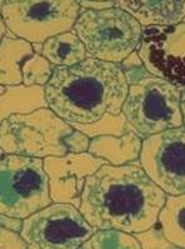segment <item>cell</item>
Here are the masks:
<instances>
[{"label":"cell","instance_id":"obj_1","mask_svg":"<svg viewBox=\"0 0 185 249\" xmlns=\"http://www.w3.org/2000/svg\"><path fill=\"white\" fill-rule=\"evenodd\" d=\"M168 194L148 177L139 160L105 164L84 183L79 211L97 229H119L130 234L158 223Z\"/></svg>","mask_w":185,"mask_h":249},{"label":"cell","instance_id":"obj_2","mask_svg":"<svg viewBox=\"0 0 185 249\" xmlns=\"http://www.w3.org/2000/svg\"><path fill=\"white\" fill-rule=\"evenodd\" d=\"M129 84L119 64L88 58L73 67H55L45 85L48 108L68 123H94L120 114Z\"/></svg>","mask_w":185,"mask_h":249},{"label":"cell","instance_id":"obj_3","mask_svg":"<svg viewBox=\"0 0 185 249\" xmlns=\"http://www.w3.org/2000/svg\"><path fill=\"white\" fill-rule=\"evenodd\" d=\"M73 126L49 108L30 114H13L0 125L1 154L47 158L62 157L69 152Z\"/></svg>","mask_w":185,"mask_h":249},{"label":"cell","instance_id":"obj_4","mask_svg":"<svg viewBox=\"0 0 185 249\" xmlns=\"http://www.w3.org/2000/svg\"><path fill=\"white\" fill-rule=\"evenodd\" d=\"M90 58L121 64L138 49L143 27L133 15L114 6L106 10H80L74 25Z\"/></svg>","mask_w":185,"mask_h":249},{"label":"cell","instance_id":"obj_5","mask_svg":"<svg viewBox=\"0 0 185 249\" xmlns=\"http://www.w3.org/2000/svg\"><path fill=\"white\" fill-rule=\"evenodd\" d=\"M180 97L182 89L176 85L150 75L129 85L121 113L130 130L144 141L150 135L184 125Z\"/></svg>","mask_w":185,"mask_h":249},{"label":"cell","instance_id":"obj_6","mask_svg":"<svg viewBox=\"0 0 185 249\" xmlns=\"http://www.w3.org/2000/svg\"><path fill=\"white\" fill-rule=\"evenodd\" d=\"M0 213L25 219L53 203L44 159L1 154Z\"/></svg>","mask_w":185,"mask_h":249},{"label":"cell","instance_id":"obj_7","mask_svg":"<svg viewBox=\"0 0 185 249\" xmlns=\"http://www.w3.org/2000/svg\"><path fill=\"white\" fill-rule=\"evenodd\" d=\"M79 1L74 0H3L1 19L15 36L32 44L71 32L80 14Z\"/></svg>","mask_w":185,"mask_h":249},{"label":"cell","instance_id":"obj_8","mask_svg":"<svg viewBox=\"0 0 185 249\" xmlns=\"http://www.w3.org/2000/svg\"><path fill=\"white\" fill-rule=\"evenodd\" d=\"M95 231L75 205L53 202L25 218L20 234L29 249H80Z\"/></svg>","mask_w":185,"mask_h":249},{"label":"cell","instance_id":"obj_9","mask_svg":"<svg viewBox=\"0 0 185 249\" xmlns=\"http://www.w3.org/2000/svg\"><path fill=\"white\" fill-rule=\"evenodd\" d=\"M139 163L168 196L185 193V125L143 141Z\"/></svg>","mask_w":185,"mask_h":249},{"label":"cell","instance_id":"obj_10","mask_svg":"<svg viewBox=\"0 0 185 249\" xmlns=\"http://www.w3.org/2000/svg\"><path fill=\"white\" fill-rule=\"evenodd\" d=\"M138 55L151 75L185 88V23L143 28Z\"/></svg>","mask_w":185,"mask_h":249},{"label":"cell","instance_id":"obj_11","mask_svg":"<svg viewBox=\"0 0 185 249\" xmlns=\"http://www.w3.org/2000/svg\"><path fill=\"white\" fill-rule=\"evenodd\" d=\"M105 164H109L105 159L89 152L44 158V169L49 177L50 196L53 202L70 203L79 208L86 178Z\"/></svg>","mask_w":185,"mask_h":249},{"label":"cell","instance_id":"obj_12","mask_svg":"<svg viewBox=\"0 0 185 249\" xmlns=\"http://www.w3.org/2000/svg\"><path fill=\"white\" fill-rule=\"evenodd\" d=\"M115 6L133 15L143 28L175 25L185 19V0H118Z\"/></svg>","mask_w":185,"mask_h":249},{"label":"cell","instance_id":"obj_13","mask_svg":"<svg viewBox=\"0 0 185 249\" xmlns=\"http://www.w3.org/2000/svg\"><path fill=\"white\" fill-rule=\"evenodd\" d=\"M143 139L133 130L123 135H100L90 139L88 152L112 165H124L139 160Z\"/></svg>","mask_w":185,"mask_h":249},{"label":"cell","instance_id":"obj_14","mask_svg":"<svg viewBox=\"0 0 185 249\" xmlns=\"http://www.w3.org/2000/svg\"><path fill=\"white\" fill-rule=\"evenodd\" d=\"M41 108H48L45 87L25 84L0 85V120L13 114H30Z\"/></svg>","mask_w":185,"mask_h":249},{"label":"cell","instance_id":"obj_15","mask_svg":"<svg viewBox=\"0 0 185 249\" xmlns=\"http://www.w3.org/2000/svg\"><path fill=\"white\" fill-rule=\"evenodd\" d=\"M33 48L54 67H73L90 58L85 45L74 30L53 36L43 44H33Z\"/></svg>","mask_w":185,"mask_h":249},{"label":"cell","instance_id":"obj_16","mask_svg":"<svg viewBox=\"0 0 185 249\" xmlns=\"http://www.w3.org/2000/svg\"><path fill=\"white\" fill-rule=\"evenodd\" d=\"M35 53L32 43L20 38H4L0 44V84H23L24 63Z\"/></svg>","mask_w":185,"mask_h":249},{"label":"cell","instance_id":"obj_17","mask_svg":"<svg viewBox=\"0 0 185 249\" xmlns=\"http://www.w3.org/2000/svg\"><path fill=\"white\" fill-rule=\"evenodd\" d=\"M158 224L169 242L185 249V193L167 196V202L159 213Z\"/></svg>","mask_w":185,"mask_h":249},{"label":"cell","instance_id":"obj_18","mask_svg":"<svg viewBox=\"0 0 185 249\" xmlns=\"http://www.w3.org/2000/svg\"><path fill=\"white\" fill-rule=\"evenodd\" d=\"M134 234L119 229H97L80 249H140Z\"/></svg>","mask_w":185,"mask_h":249},{"label":"cell","instance_id":"obj_19","mask_svg":"<svg viewBox=\"0 0 185 249\" xmlns=\"http://www.w3.org/2000/svg\"><path fill=\"white\" fill-rule=\"evenodd\" d=\"M73 128L80 130L89 138H95L100 135H123L130 130L129 123L123 113L120 114H105L103 118L89 124L69 123Z\"/></svg>","mask_w":185,"mask_h":249},{"label":"cell","instance_id":"obj_20","mask_svg":"<svg viewBox=\"0 0 185 249\" xmlns=\"http://www.w3.org/2000/svg\"><path fill=\"white\" fill-rule=\"evenodd\" d=\"M54 65L40 54L34 53L27 62L24 63L21 73H23V84L28 87L39 85L45 87L50 82L54 73Z\"/></svg>","mask_w":185,"mask_h":249},{"label":"cell","instance_id":"obj_21","mask_svg":"<svg viewBox=\"0 0 185 249\" xmlns=\"http://www.w3.org/2000/svg\"><path fill=\"white\" fill-rule=\"evenodd\" d=\"M134 235L140 242L143 249H176V247L167 239L158 223L151 228L139 231Z\"/></svg>","mask_w":185,"mask_h":249},{"label":"cell","instance_id":"obj_22","mask_svg":"<svg viewBox=\"0 0 185 249\" xmlns=\"http://www.w3.org/2000/svg\"><path fill=\"white\" fill-rule=\"evenodd\" d=\"M119 65H120L121 71H124V75L127 78V82L129 85L135 84V83L151 75L147 71L144 63L141 62V59L139 58L136 50L134 53L130 54L127 59H124L123 63Z\"/></svg>","mask_w":185,"mask_h":249},{"label":"cell","instance_id":"obj_23","mask_svg":"<svg viewBox=\"0 0 185 249\" xmlns=\"http://www.w3.org/2000/svg\"><path fill=\"white\" fill-rule=\"evenodd\" d=\"M0 248L1 249H27L29 244L19 231L0 227Z\"/></svg>","mask_w":185,"mask_h":249},{"label":"cell","instance_id":"obj_24","mask_svg":"<svg viewBox=\"0 0 185 249\" xmlns=\"http://www.w3.org/2000/svg\"><path fill=\"white\" fill-rule=\"evenodd\" d=\"M23 223L24 219H21V218L12 217V215L0 213V224H1V227H5V228L20 233L21 229H23Z\"/></svg>","mask_w":185,"mask_h":249},{"label":"cell","instance_id":"obj_25","mask_svg":"<svg viewBox=\"0 0 185 249\" xmlns=\"http://www.w3.org/2000/svg\"><path fill=\"white\" fill-rule=\"evenodd\" d=\"M80 8L85 10H106L112 9L115 6V1H89V0H82L79 1Z\"/></svg>","mask_w":185,"mask_h":249},{"label":"cell","instance_id":"obj_26","mask_svg":"<svg viewBox=\"0 0 185 249\" xmlns=\"http://www.w3.org/2000/svg\"><path fill=\"white\" fill-rule=\"evenodd\" d=\"M0 38H18V36H14V33L8 28V25L5 24V21L1 19L0 20Z\"/></svg>","mask_w":185,"mask_h":249},{"label":"cell","instance_id":"obj_27","mask_svg":"<svg viewBox=\"0 0 185 249\" xmlns=\"http://www.w3.org/2000/svg\"><path fill=\"white\" fill-rule=\"evenodd\" d=\"M180 109H182L183 124L185 125V88L182 89V97H180Z\"/></svg>","mask_w":185,"mask_h":249},{"label":"cell","instance_id":"obj_28","mask_svg":"<svg viewBox=\"0 0 185 249\" xmlns=\"http://www.w3.org/2000/svg\"><path fill=\"white\" fill-rule=\"evenodd\" d=\"M183 21H184V23H185V19H184V20H183Z\"/></svg>","mask_w":185,"mask_h":249}]
</instances>
